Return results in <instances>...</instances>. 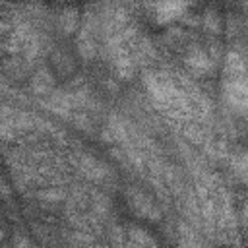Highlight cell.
Here are the masks:
<instances>
[{"label": "cell", "instance_id": "1", "mask_svg": "<svg viewBox=\"0 0 248 248\" xmlns=\"http://www.w3.org/2000/svg\"><path fill=\"white\" fill-rule=\"evenodd\" d=\"M128 203L134 209V213L143 219H149V221L161 219V209L155 203V200L140 188H128Z\"/></svg>", "mask_w": 248, "mask_h": 248}, {"label": "cell", "instance_id": "2", "mask_svg": "<svg viewBox=\"0 0 248 248\" xmlns=\"http://www.w3.org/2000/svg\"><path fill=\"white\" fill-rule=\"evenodd\" d=\"M79 170L85 178H89L93 182H103L110 174V169L103 161H99L97 157H91V155H83L79 159Z\"/></svg>", "mask_w": 248, "mask_h": 248}, {"label": "cell", "instance_id": "3", "mask_svg": "<svg viewBox=\"0 0 248 248\" xmlns=\"http://www.w3.org/2000/svg\"><path fill=\"white\" fill-rule=\"evenodd\" d=\"M153 14H155V19L159 23H169L180 16H184V12H188L190 4L188 2H159V4H153Z\"/></svg>", "mask_w": 248, "mask_h": 248}, {"label": "cell", "instance_id": "4", "mask_svg": "<svg viewBox=\"0 0 248 248\" xmlns=\"http://www.w3.org/2000/svg\"><path fill=\"white\" fill-rule=\"evenodd\" d=\"M186 66L194 72V74H205L213 68V58L209 56V52L202 46H192L186 52Z\"/></svg>", "mask_w": 248, "mask_h": 248}, {"label": "cell", "instance_id": "5", "mask_svg": "<svg viewBox=\"0 0 248 248\" xmlns=\"http://www.w3.org/2000/svg\"><path fill=\"white\" fill-rule=\"evenodd\" d=\"M178 246L180 248H209V244L202 238L198 231L188 227L186 223L178 225Z\"/></svg>", "mask_w": 248, "mask_h": 248}, {"label": "cell", "instance_id": "6", "mask_svg": "<svg viewBox=\"0 0 248 248\" xmlns=\"http://www.w3.org/2000/svg\"><path fill=\"white\" fill-rule=\"evenodd\" d=\"M54 87V79L50 70L46 68H39L33 76H31V89L35 95H50Z\"/></svg>", "mask_w": 248, "mask_h": 248}, {"label": "cell", "instance_id": "7", "mask_svg": "<svg viewBox=\"0 0 248 248\" xmlns=\"http://www.w3.org/2000/svg\"><path fill=\"white\" fill-rule=\"evenodd\" d=\"M58 23H60V29H64V33L76 31L79 23V12L76 8H64L58 16Z\"/></svg>", "mask_w": 248, "mask_h": 248}, {"label": "cell", "instance_id": "8", "mask_svg": "<svg viewBox=\"0 0 248 248\" xmlns=\"http://www.w3.org/2000/svg\"><path fill=\"white\" fill-rule=\"evenodd\" d=\"M203 25H205L207 31H211V33H219L221 27H223V19L219 17L217 12H207V14L203 16Z\"/></svg>", "mask_w": 248, "mask_h": 248}, {"label": "cell", "instance_id": "9", "mask_svg": "<svg viewBox=\"0 0 248 248\" xmlns=\"http://www.w3.org/2000/svg\"><path fill=\"white\" fill-rule=\"evenodd\" d=\"M39 198L41 200H46V202H62L64 200V190L58 188V186H50L46 190H41L39 192Z\"/></svg>", "mask_w": 248, "mask_h": 248}]
</instances>
